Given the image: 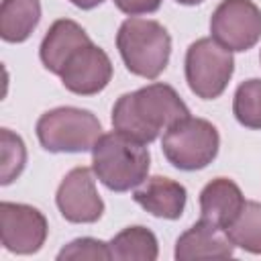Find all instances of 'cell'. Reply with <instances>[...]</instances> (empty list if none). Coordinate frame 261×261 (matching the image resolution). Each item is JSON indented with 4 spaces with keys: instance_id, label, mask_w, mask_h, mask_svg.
I'll list each match as a JSON object with an SVG mask.
<instances>
[{
    "instance_id": "obj_1",
    "label": "cell",
    "mask_w": 261,
    "mask_h": 261,
    "mask_svg": "<svg viewBox=\"0 0 261 261\" xmlns=\"http://www.w3.org/2000/svg\"><path fill=\"white\" fill-rule=\"evenodd\" d=\"M190 116L188 106L167 84H149L122 94L112 108V126L141 143H153L161 130Z\"/></svg>"
},
{
    "instance_id": "obj_2",
    "label": "cell",
    "mask_w": 261,
    "mask_h": 261,
    "mask_svg": "<svg viewBox=\"0 0 261 261\" xmlns=\"http://www.w3.org/2000/svg\"><path fill=\"white\" fill-rule=\"evenodd\" d=\"M151 155L145 143L124 135L106 133L92 149V169L112 192H128L147 179Z\"/></svg>"
},
{
    "instance_id": "obj_3",
    "label": "cell",
    "mask_w": 261,
    "mask_h": 261,
    "mask_svg": "<svg viewBox=\"0 0 261 261\" xmlns=\"http://www.w3.org/2000/svg\"><path fill=\"white\" fill-rule=\"evenodd\" d=\"M116 47L130 73L155 80L169 63L171 37L161 22L130 16L116 33Z\"/></svg>"
},
{
    "instance_id": "obj_4",
    "label": "cell",
    "mask_w": 261,
    "mask_h": 261,
    "mask_svg": "<svg viewBox=\"0 0 261 261\" xmlns=\"http://www.w3.org/2000/svg\"><path fill=\"white\" fill-rule=\"evenodd\" d=\"M100 137L102 124L90 110L59 106L37 120V139L49 153L92 151Z\"/></svg>"
},
{
    "instance_id": "obj_5",
    "label": "cell",
    "mask_w": 261,
    "mask_h": 261,
    "mask_svg": "<svg viewBox=\"0 0 261 261\" xmlns=\"http://www.w3.org/2000/svg\"><path fill=\"white\" fill-rule=\"evenodd\" d=\"M218 147L220 137L216 126L194 116H186L171 124L161 139L165 159L181 171L204 169L218 155Z\"/></svg>"
},
{
    "instance_id": "obj_6",
    "label": "cell",
    "mask_w": 261,
    "mask_h": 261,
    "mask_svg": "<svg viewBox=\"0 0 261 261\" xmlns=\"http://www.w3.org/2000/svg\"><path fill=\"white\" fill-rule=\"evenodd\" d=\"M234 71L232 51L222 47L212 37L194 41L186 51V82L202 100L218 98Z\"/></svg>"
},
{
    "instance_id": "obj_7",
    "label": "cell",
    "mask_w": 261,
    "mask_h": 261,
    "mask_svg": "<svg viewBox=\"0 0 261 261\" xmlns=\"http://www.w3.org/2000/svg\"><path fill=\"white\" fill-rule=\"evenodd\" d=\"M210 33L228 51H249L261 39V8L253 0H222L212 12Z\"/></svg>"
},
{
    "instance_id": "obj_8",
    "label": "cell",
    "mask_w": 261,
    "mask_h": 261,
    "mask_svg": "<svg viewBox=\"0 0 261 261\" xmlns=\"http://www.w3.org/2000/svg\"><path fill=\"white\" fill-rule=\"evenodd\" d=\"M47 218L29 204H0V241L2 247L16 255L37 253L47 239Z\"/></svg>"
},
{
    "instance_id": "obj_9",
    "label": "cell",
    "mask_w": 261,
    "mask_h": 261,
    "mask_svg": "<svg viewBox=\"0 0 261 261\" xmlns=\"http://www.w3.org/2000/svg\"><path fill=\"white\" fill-rule=\"evenodd\" d=\"M94 169L73 167L59 184L55 202L61 216L75 224H90L100 220L104 202L96 190Z\"/></svg>"
},
{
    "instance_id": "obj_10",
    "label": "cell",
    "mask_w": 261,
    "mask_h": 261,
    "mask_svg": "<svg viewBox=\"0 0 261 261\" xmlns=\"http://www.w3.org/2000/svg\"><path fill=\"white\" fill-rule=\"evenodd\" d=\"M59 77L65 90L77 96H94L112 80V63L100 47L90 43L67 61Z\"/></svg>"
},
{
    "instance_id": "obj_11",
    "label": "cell",
    "mask_w": 261,
    "mask_h": 261,
    "mask_svg": "<svg viewBox=\"0 0 261 261\" xmlns=\"http://www.w3.org/2000/svg\"><path fill=\"white\" fill-rule=\"evenodd\" d=\"M234 255V243L224 228L200 218L175 243L177 261H198V259H230Z\"/></svg>"
},
{
    "instance_id": "obj_12",
    "label": "cell",
    "mask_w": 261,
    "mask_h": 261,
    "mask_svg": "<svg viewBox=\"0 0 261 261\" xmlns=\"http://www.w3.org/2000/svg\"><path fill=\"white\" fill-rule=\"evenodd\" d=\"M90 37L88 33L75 22V20H69V18H59L55 20L47 35L43 37V43H41V49H39V57L43 61V65L55 73V75H61V71L65 69L67 61L86 45H90Z\"/></svg>"
},
{
    "instance_id": "obj_13",
    "label": "cell",
    "mask_w": 261,
    "mask_h": 261,
    "mask_svg": "<svg viewBox=\"0 0 261 261\" xmlns=\"http://www.w3.org/2000/svg\"><path fill=\"white\" fill-rule=\"evenodd\" d=\"M133 198L149 214L157 218L175 220L184 214L188 194L179 181L163 175H153L139 184V188L133 192Z\"/></svg>"
},
{
    "instance_id": "obj_14",
    "label": "cell",
    "mask_w": 261,
    "mask_h": 261,
    "mask_svg": "<svg viewBox=\"0 0 261 261\" xmlns=\"http://www.w3.org/2000/svg\"><path fill=\"white\" fill-rule=\"evenodd\" d=\"M245 204L241 188L228 177H216L200 192V218L220 226H226L237 218Z\"/></svg>"
},
{
    "instance_id": "obj_15",
    "label": "cell",
    "mask_w": 261,
    "mask_h": 261,
    "mask_svg": "<svg viewBox=\"0 0 261 261\" xmlns=\"http://www.w3.org/2000/svg\"><path fill=\"white\" fill-rule=\"evenodd\" d=\"M41 20L39 0H2L0 37L6 43H22L31 37Z\"/></svg>"
},
{
    "instance_id": "obj_16",
    "label": "cell",
    "mask_w": 261,
    "mask_h": 261,
    "mask_svg": "<svg viewBox=\"0 0 261 261\" xmlns=\"http://www.w3.org/2000/svg\"><path fill=\"white\" fill-rule=\"evenodd\" d=\"M108 247L116 261H155L159 253L155 234L145 226H128L120 230Z\"/></svg>"
},
{
    "instance_id": "obj_17",
    "label": "cell",
    "mask_w": 261,
    "mask_h": 261,
    "mask_svg": "<svg viewBox=\"0 0 261 261\" xmlns=\"http://www.w3.org/2000/svg\"><path fill=\"white\" fill-rule=\"evenodd\" d=\"M226 234L234 243L249 253H261V202L245 200L237 218L226 226Z\"/></svg>"
},
{
    "instance_id": "obj_18",
    "label": "cell",
    "mask_w": 261,
    "mask_h": 261,
    "mask_svg": "<svg viewBox=\"0 0 261 261\" xmlns=\"http://www.w3.org/2000/svg\"><path fill=\"white\" fill-rule=\"evenodd\" d=\"M232 112L243 126L253 130L261 128V80L259 77L247 80L237 88L234 100H232Z\"/></svg>"
},
{
    "instance_id": "obj_19",
    "label": "cell",
    "mask_w": 261,
    "mask_h": 261,
    "mask_svg": "<svg viewBox=\"0 0 261 261\" xmlns=\"http://www.w3.org/2000/svg\"><path fill=\"white\" fill-rule=\"evenodd\" d=\"M27 163V147L18 135L10 128L0 130V184H12L24 169Z\"/></svg>"
},
{
    "instance_id": "obj_20",
    "label": "cell",
    "mask_w": 261,
    "mask_h": 261,
    "mask_svg": "<svg viewBox=\"0 0 261 261\" xmlns=\"http://www.w3.org/2000/svg\"><path fill=\"white\" fill-rule=\"evenodd\" d=\"M59 261H108L112 259L110 255V247L108 243L104 241H98V239H90V237H84V239H75L71 241L67 247H63L57 255Z\"/></svg>"
},
{
    "instance_id": "obj_21",
    "label": "cell",
    "mask_w": 261,
    "mask_h": 261,
    "mask_svg": "<svg viewBox=\"0 0 261 261\" xmlns=\"http://www.w3.org/2000/svg\"><path fill=\"white\" fill-rule=\"evenodd\" d=\"M116 8L128 16H139V14H151L159 10L161 0H112Z\"/></svg>"
},
{
    "instance_id": "obj_22",
    "label": "cell",
    "mask_w": 261,
    "mask_h": 261,
    "mask_svg": "<svg viewBox=\"0 0 261 261\" xmlns=\"http://www.w3.org/2000/svg\"><path fill=\"white\" fill-rule=\"evenodd\" d=\"M73 6H77V8H82V10H92V8H96V6H100L104 0H69Z\"/></svg>"
},
{
    "instance_id": "obj_23",
    "label": "cell",
    "mask_w": 261,
    "mask_h": 261,
    "mask_svg": "<svg viewBox=\"0 0 261 261\" xmlns=\"http://www.w3.org/2000/svg\"><path fill=\"white\" fill-rule=\"evenodd\" d=\"M175 2H179V4H184V6H196V4H200V2H204V0H175Z\"/></svg>"
}]
</instances>
